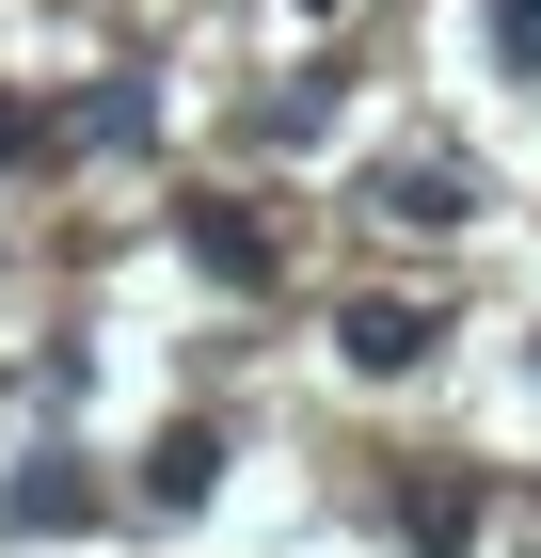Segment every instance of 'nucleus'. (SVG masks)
Masks as SVG:
<instances>
[{
  "mask_svg": "<svg viewBox=\"0 0 541 558\" xmlns=\"http://www.w3.org/2000/svg\"><path fill=\"white\" fill-rule=\"evenodd\" d=\"M192 271H223V288H271V223L208 192V208H192Z\"/></svg>",
  "mask_w": 541,
  "mask_h": 558,
  "instance_id": "obj_1",
  "label": "nucleus"
},
{
  "mask_svg": "<svg viewBox=\"0 0 541 558\" xmlns=\"http://www.w3.org/2000/svg\"><path fill=\"white\" fill-rule=\"evenodd\" d=\"M415 351H430V319H415V303H351V367H367V384H398Z\"/></svg>",
  "mask_w": 541,
  "mask_h": 558,
  "instance_id": "obj_2",
  "label": "nucleus"
},
{
  "mask_svg": "<svg viewBox=\"0 0 541 558\" xmlns=\"http://www.w3.org/2000/svg\"><path fill=\"white\" fill-rule=\"evenodd\" d=\"M478 192H462V160H398L382 175V223H462Z\"/></svg>",
  "mask_w": 541,
  "mask_h": 558,
  "instance_id": "obj_3",
  "label": "nucleus"
},
{
  "mask_svg": "<svg viewBox=\"0 0 541 558\" xmlns=\"http://www.w3.org/2000/svg\"><path fill=\"white\" fill-rule=\"evenodd\" d=\"M208 478H223V430H160V463H144V495H160V511H192Z\"/></svg>",
  "mask_w": 541,
  "mask_h": 558,
  "instance_id": "obj_4",
  "label": "nucleus"
},
{
  "mask_svg": "<svg viewBox=\"0 0 541 558\" xmlns=\"http://www.w3.org/2000/svg\"><path fill=\"white\" fill-rule=\"evenodd\" d=\"M494 48H509V64L541 81V0H494Z\"/></svg>",
  "mask_w": 541,
  "mask_h": 558,
  "instance_id": "obj_5",
  "label": "nucleus"
},
{
  "mask_svg": "<svg viewBox=\"0 0 541 558\" xmlns=\"http://www.w3.org/2000/svg\"><path fill=\"white\" fill-rule=\"evenodd\" d=\"M303 16H334V0H303Z\"/></svg>",
  "mask_w": 541,
  "mask_h": 558,
  "instance_id": "obj_6",
  "label": "nucleus"
}]
</instances>
